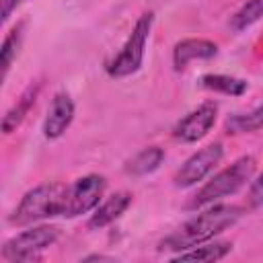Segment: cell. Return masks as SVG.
Returning <instances> with one entry per match:
<instances>
[{"label":"cell","instance_id":"6da1fadb","mask_svg":"<svg viewBox=\"0 0 263 263\" xmlns=\"http://www.w3.org/2000/svg\"><path fill=\"white\" fill-rule=\"evenodd\" d=\"M240 216H242V208L232 205V203H216V205L203 210L201 214L193 216L191 220H187L173 234H168L160 242V251L181 253V251H187L201 242H208L216 234L234 226Z\"/></svg>","mask_w":263,"mask_h":263},{"label":"cell","instance_id":"7a4b0ae2","mask_svg":"<svg viewBox=\"0 0 263 263\" xmlns=\"http://www.w3.org/2000/svg\"><path fill=\"white\" fill-rule=\"evenodd\" d=\"M66 191H68V185L64 183H45V185L33 187L23 195V199L10 214L8 222L14 226H27L45 218L64 216Z\"/></svg>","mask_w":263,"mask_h":263},{"label":"cell","instance_id":"3957f363","mask_svg":"<svg viewBox=\"0 0 263 263\" xmlns=\"http://www.w3.org/2000/svg\"><path fill=\"white\" fill-rule=\"evenodd\" d=\"M255 168H257V160L253 156H240L230 166L216 173L208 183H203L197 189V193L187 201V210L205 208V205H212L214 201H218L222 197L234 195L240 187H245L251 181Z\"/></svg>","mask_w":263,"mask_h":263},{"label":"cell","instance_id":"277c9868","mask_svg":"<svg viewBox=\"0 0 263 263\" xmlns=\"http://www.w3.org/2000/svg\"><path fill=\"white\" fill-rule=\"evenodd\" d=\"M152 23H154V12H144L136 21V25H134L127 41L123 43V47L105 66V70L111 78H127V76L136 74L140 70V66L144 62L146 41H148L150 31H152Z\"/></svg>","mask_w":263,"mask_h":263},{"label":"cell","instance_id":"5b68a950","mask_svg":"<svg viewBox=\"0 0 263 263\" xmlns=\"http://www.w3.org/2000/svg\"><path fill=\"white\" fill-rule=\"evenodd\" d=\"M58 240L55 226H35L12 238H8L2 247V259L6 261H35L39 253L51 247Z\"/></svg>","mask_w":263,"mask_h":263},{"label":"cell","instance_id":"8992f818","mask_svg":"<svg viewBox=\"0 0 263 263\" xmlns=\"http://www.w3.org/2000/svg\"><path fill=\"white\" fill-rule=\"evenodd\" d=\"M107 179L103 175H84L68 185L66 191V205H64V218H76L90 210H95L105 193Z\"/></svg>","mask_w":263,"mask_h":263},{"label":"cell","instance_id":"52a82bcc","mask_svg":"<svg viewBox=\"0 0 263 263\" xmlns=\"http://www.w3.org/2000/svg\"><path fill=\"white\" fill-rule=\"evenodd\" d=\"M222 156H224V148H222L220 142H214V144H208V146L199 148L175 173V177H173L175 187L187 189V187H193L195 183L203 181L220 164Z\"/></svg>","mask_w":263,"mask_h":263},{"label":"cell","instance_id":"ba28073f","mask_svg":"<svg viewBox=\"0 0 263 263\" xmlns=\"http://www.w3.org/2000/svg\"><path fill=\"white\" fill-rule=\"evenodd\" d=\"M216 115H218V105L214 101H203L193 111H189L183 119L177 121V125L173 127V136L181 142L193 144L214 127Z\"/></svg>","mask_w":263,"mask_h":263},{"label":"cell","instance_id":"9c48e42d","mask_svg":"<svg viewBox=\"0 0 263 263\" xmlns=\"http://www.w3.org/2000/svg\"><path fill=\"white\" fill-rule=\"evenodd\" d=\"M74 119V101L68 92H55L43 121V134L49 140L60 138Z\"/></svg>","mask_w":263,"mask_h":263},{"label":"cell","instance_id":"30bf717a","mask_svg":"<svg viewBox=\"0 0 263 263\" xmlns=\"http://www.w3.org/2000/svg\"><path fill=\"white\" fill-rule=\"evenodd\" d=\"M218 53V45L210 39H181L173 49V66L175 70L187 68L195 60H210Z\"/></svg>","mask_w":263,"mask_h":263},{"label":"cell","instance_id":"8fae6325","mask_svg":"<svg viewBox=\"0 0 263 263\" xmlns=\"http://www.w3.org/2000/svg\"><path fill=\"white\" fill-rule=\"evenodd\" d=\"M132 203V195L127 191H117L113 193L107 201H103L101 205H97L95 214L88 220V228H105L111 222H115Z\"/></svg>","mask_w":263,"mask_h":263},{"label":"cell","instance_id":"7c38bea8","mask_svg":"<svg viewBox=\"0 0 263 263\" xmlns=\"http://www.w3.org/2000/svg\"><path fill=\"white\" fill-rule=\"evenodd\" d=\"M37 95H39V84H31V86H27V90H25V92L21 95V99L6 111L4 119H2V132H4V134L14 132V129L23 123V119L27 117V113L31 111V107L35 105Z\"/></svg>","mask_w":263,"mask_h":263},{"label":"cell","instance_id":"4fadbf2b","mask_svg":"<svg viewBox=\"0 0 263 263\" xmlns=\"http://www.w3.org/2000/svg\"><path fill=\"white\" fill-rule=\"evenodd\" d=\"M232 251V242H210V245H197L187 251H181L175 255V261H197V263H210L220 261Z\"/></svg>","mask_w":263,"mask_h":263},{"label":"cell","instance_id":"5bb4252c","mask_svg":"<svg viewBox=\"0 0 263 263\" xmlns=\"http://www.w3.org/2000/svg\"><path fill=\"white\" fill-rule=\"evenodd\" d=\"M164 160V150L158 146H148L144 150H140L132 160H127L125 164V173L134 175V177H144L154 173Z\"/></svg>","mask_w":263,"mask_h":263},{"label":"cell","instance_id":"9a60e30c","mask_svg":"<svg viewBox=\"0 0 263 263\" xmlns=\"http://www.w3.org/2000/svg\"><path fill=\"white\" fill-rule=\"evenodd\" d=\"M199 86L214 90V92H222V95H232V97H240L247 92L249 84L242 78H234L228 74H203L199 78Z\"/></svg>","mask_w":263,"mask_h":263},{"label":"cell","instance_id":"2e32d148","mask_svg":"<svg viewBox=\"0 0 263 263\" xmlns=\"http://www.w3.org/2000/svg\"><path fill=\"white\" fill-rule=\"evenodd\" d=\"M23 33H25V23L14 25L8 35L2 41V49H0V66H2V80L8 76V70L12 66V62L16 60L21 45H23Z\"/></svg>","mask_w":263,"mask_h":263},{"label":"cell","instance_id":"e0dca14e","mask_svg":"<svg viewBox=\"0 0 263 263\" xmlns=\"http://www.w3.org/2000/svg\"><path fill=\"white\" fill-rule=\"evenodd\" d=\"M224 127H226V134H253V132L263 129V105L249 113L230 115Z\"/></svg>","mask_w":263,"mask_h":263},{"label":"cell","instance_id":"ac0fdd59","mask_svg":"<svg viewBox=\"0 0 263 263\" xmlns=\"http://www.w3.org/2000/svg\"><path fill=\"white\" fill-rule=\"evenodd\" d=\"M259 18H263V0H247L230 18V29L234 33H240L255 25Z\"/></svg>","mask_w":263,"mask_h":263},{"label":"cell","instance_id":"d6986e66","mask_svg":"<svg viewBox=\"0 0 263 263\" xmlns=\"http://www.w3.org/2000/svg\"><path fill=\"white\" fill-rule=\"evenodd\" d=\"M247 201H249L251 208H263V173L251 183Z\"/></svg>","mask_w":263,"mask_h":263},{"label":"cell","instance_id":"ffe728a7","mask_svg":"<svg viewBox=\"0 0 263 263\" xmlns=\"http://www.w3.org/2000/svg\"><path fill=\"white\" fill-rule=\"evenodd\" d=\"M23 2L25 0H2V23H6L12 14V10H16V6Z\"/></svg>","mask_w":263,"mask_h":263}]
</instances>
